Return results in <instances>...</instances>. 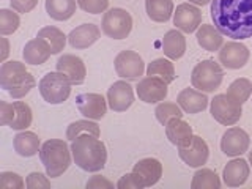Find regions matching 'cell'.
I'll return each instance as SVG.
<instances>
[{"label": "cell", "instance_id": "1", "mask_svg": "<svg viewBox=\"0 0 252 189\" xmlns=\"http://www.w3.org/2000/svg\"><path fill=\"white\" fill-rule=\"evenodd\" d=\"M210 13L224 36L235 41L252 36V0H213Z\"/></svg>", "mask_w": 252, "mask_h": 189}, {"label": "cell", "instance_id": "2", "mask_svg": "<svg viewBox=\"0 0 252 189\" xmlns=\"http://www.w3.org/2000/svg\"><path fill=\"white\" fill-rule=\"evenodd\" d=\"M71 153L77 167L85 172L102 170L107 161V150L104 142L92 134H81L71 142Z\"/></svg>", "mask_w": 252, "mask_h": 189}, {"label": "cell", "instance_id": "3", "mask_svg": "<svg viewBox=\"0 0 252 189\" xmlns=\"http://www.w3.org/2000/svg\"><path fill=\"white\" fill-rule=\"evenodd\" d=\"M36 81L32 76L26 65L18 60L3 62L0 66V87L10 93L13 99H21L35 89Z\"/></svg>", "mask_w": 252, "mask_h": 189}, {"label": "cell", "instance_id": "4", "mask_svg": "<svg viewBox=\"0 0 252 189\" xmlns=\"http://www.w3.org/2000/svg\"><path fill=\"white\" fill-rule=\"evenodd\" d=\"M71 158H73L71 147H68L66 142L60 139L46 140L39 150V159L46 169V175L51 178H57L68 170Z\"/></svg>", "mask_w": 252, "mask_h": 189}, {"label": "cell", "instance_id": "5", "mask_svg": "<svg viewBox=\"0 0 252 189\" xmlns=\"http://www.w3.org/2000/svg\"><path fill=\"white\" fill-rule=\"evenodd\" d=\"M222 79H224L222 66L211 59L197 63L191 74L192 87L205 93H211L216 89H219V85L222 84Z\"/></svg>", "mask_w": 252, "mask_h": 189}, {"label": "cell", "instance_id": "6", "mask_svg": "<svg viewBox=\"0 0 252 189\" xmlns=\"http://www.w3.org/2000/svg\"><path fill=\"white\" fill-rule=\"evenodd\" d=\"M71 81L66 74L60 73V71H54V73H47L43 76V79L38 84V89L41 96L49 104H62L65 102L71 93Z\"/></svg>", "mask_w": 252, "mask_h": 189}, {"label": "cell", "instance_id": "7", "mask_svg": "<svg viewBox=\"0 0 252 189\" xmlns=\"http://www.w3.org/2000/svg\"><path fill=\"white\" fill-rule=\"evenodd\" d=\"M32 109L24 101H0V125L14 131H24L32 125Z\"/></svg>", "mask_w": 252, "mask_h": 189}, {"label": "cell", "instance_id": "8", "mask_svg": "<svg viewBox=\"0 0 252 189\" xmlns=\"http://www.w3.org/2000/svg\"><path fill=\"white\" fill-rule=\"evenodd\" d=\"M101 30L112 39H125L132 30V18L123 8H110L101 21Z\"/></svg>", "mask_w": 252, "mask_h": 189}, {"label": "cell", "instance_id": "9", "mask_svg": "<svg viewBox=\"0 0 252 189\" xmlns=\"http://www.w3.org/2000/svg\"><path fill=\"white\" fill-rule=\"evenodd\" d=\"M211 117L215 120L224 126H232L240 120L243 115V109L238 102H235L230 99L225 93L216 94L215 98L211 99Z\"/></svg>", "mask_w": 252, "mask_h": 189}, {"label": "cell", "instance_id": "10", "mask_svg": "<svg viewBox=\"0 0 252 189\" xmlns=\"http://www.w3.org/2000/svg\"><path fill=\"white\" fill-rule=\"evenodd\" d=\"M114 65L117 74L126 81H139V77L145 71L144 60L134 51H122L115 57Z\"/></svg>", "mask_w": 252, "mask_h": 189}, {"label": "cell", "instance_id": "11", "mask_svg": "<svg viewBox=\"0 0 252 189\" xmlns=\"http://www.w3.org/2000/svg\"><path fill=\"white\" fill-rule=\"evenodd\" d=\"M167 82H164L161 77L156 76H145L144 79H140L136 92L140 101L147 102V104H156L165 99L169 93Z\"/></svg>", "mask_w": 252, "mask_h": 189}, {"label": "cell", "instance_id": "12", "mask_svg": "<svg viewBox=\"0 0 252 189\" xmlns=\"http://www.w3.org/2000/svg\"><path fill=\"white\" fill-rule=\"evenodd\" d=\"M219 63L227 69H240L248 63L251 52L240 41H228L219 49Z\"/></svg>", "mask_w": 252, "mask_h": 189}, {"label": "cell", "instance_id": "13", "mask_svg": "<svg viewBox=\"0 0 252 189\" xmlns=\"http://www.w3.org/2000/svg\"><path fill=\"white\" fill-rule=\"evenodd\" d=\"M178 155L181 161L188 164L189 167L199 169L203 164H207L210 156V148L200 136H192V140L188 145L178 148Z\"/></svg>", "mask_w": 252, "mask_h": 189}, {"label": "cell", "instance_id": "14", "mask_svg": "<svg viewBox=\"0 0 252 189\" xmlns=\"http://www.w3.org/2000/svg\"><path fill=\"white\" fill-rule=\"evenodd\" d=\"M249 144H251L249 134L244 129L233 126V128H228L224 132L222 139H220V150L224 152V155L236 158L248 152Z\"/></svg>", "mask_w": 252, "mask_h": 189}, {"label": "cell", "instance_id": "15", "mask_svg": "<svg viewBox=\"0 0 252 189\" xmlns=\"http://www.w3.org/2000/svg\"><path fill=\"white\" fill-rule=\"evenodd\" d=\"M202 22V11L194 3H181L173 11V24L183 33H192L197 32Z\"/></svg>", "mask_w": 252, "mask_h": 189}, {"label": "cell", "instance_id": "16", "mask_svg": "<svg viewBox=\"0 0 252 189\" xmlns=\"http://www.w3.org/2000/svg\"><path fill=\"white\" fill-rule=\"evenodd\" d=\"M76 106L85 118L89 120H101L106 115L107 104L99 93H81L76 96Z\"/></svg>", "mask_w": 252, "mask_h": 189}, {"label": "cell", "instance_id": "17", "mask_svg": "<svg viewBox=\"0 0 252 189\" xmlns=\"http://www.w3.org/2000/svg\"><path fill=\"white\" fill-rule=\"evenodd\" d=\"M107 102L114 112H125L134 102V90L126 81H117L107 90Z\"/></svg>", "mask_w": 252, "mask_h": 189}, {"label": "cell", "instance_id": "18", "mask_svg": "<svg viewBox=\"0 0 252 189\" xmlns=\"http://www.w3.org/2000/svg\"><path fill=\"white\" fill-rule=\"evenodd\" d=\"M132 173L139 180L142 188H150L156 185L162 177V164L155 158H145L134 164Z\"/></svg>", "mask_w": 252, "mask_h": 189}, {"label": "cell", "instance_id": "19", "mask_svg": "<svg viewBox=\"0 0 252 189\" xmlns=\"http://www.w3.org/2000/svg\"><path fill=\"white\" fill-rule=\"evenodd\" d=\"M57 71L66 74L73 85H81L85 81L87 69L81 57L73 54H63L57 60Z\"/></svg>", "mask_w": 252, "mask_h": 189}, {"label": "cell", "instance_id": "20", "mask_svg": "<svg viewBox=\"0 0 252 189\" xmlns=\"http://www.w3.org/2000/svg\"><path fill=\"white\" fill-rule=\"evenodd\" d=\"M249 173H251L249 162L246 159H243V158H236V159L227 162V165L222 170V180L228 188H238L246 183Z\"/></svg>", "mask_w": 252, "mask_h": 189}, {"label": "cell", "instance_id": "21", "mask_svg": "<svg viewBox=\"0 0 252 189\" xmlns=\"http://www.w3.org/2000/svg\"><path fill=\"white\" fill-rule=\"evenodd\" d=\"M208 96L197 89H183L177 96V102L186 114H199L208 106Z\"/></svg>", "mask_w": 252, "mask_h": 189}, {"label": "cell", "instance_id": "22", "mask_svg": "<svg viewBox=\"0 0 252 189\" xmlns=\"http://www.w3.org/2000/svg\"><path fill=\"white\" fill-rule=\"evenodd\" d=\"M24 60L29 65H43L52 55V47L44 38H33L24 46Z\"/></svg>", "mask_w": 252, "mask_h": 189}, {"label": "cell", "instance_id": "23", "mask_svg": "<svg viewBox=\"0 0 252 189\" xmlns=\"http://www.w3.org/2000/svg\"><path fill=\"white\" fill-rule=\"evenodd\" d=\"M101 35V30L94 24H82L76 29L71 30V33L68 35V43L74 49H87L93 43L98 41V38Z\"/></svg>", "mask_w": 252, "mask_h": 189}, {"label": "cell", "instance_id": "24", "mask_svg": "<svg viewBox=\"0 0 252 189\" xmlns=\"http://www.w3.org/2000/svg\"><path fill=\"white\" fill-rule=\"evenodd\" d=\"M165 136L172 142L173 145L185 147L192 140V128L183 118H172V120L165 125Z\"/></svg>", "mask_w": 252, "mask_h": 189}, {"label": "cell", "instance_id": "25", "mask_svg": "<svg viewBox=\"0 0 252 189\" xmlns=\"http://www.w3.org/2000/svg\"><path fill=\"white\" fill-rule=\"evenodd\" d=\"M224 35L220 32L211 26V24H202V26L197 29L195 32V38H197V43L205 51H210V52H215L219 51L220 47L224 44Z\"/></svg>", "mask_w": 252, "mask_h": 189}, {"label": "cell", "instance_id": "26", "mask_svg": "<svg viewBox=\"0 0 252 189\" xmlns=\"http://www.w3.org/2000/svg\"><path fill=\"white\" fill-rule=\"evenodd\" d=\"M162 51L170 60H178L186 52V38L181 30H169L162 38Z\"/></svg>", "mask_w": 252, "mask_h": 189}, {"label": "cell", "instance_id": "27", "mask_svg": "<svg viewBox=\"0 0 252 189\" xmlns=\"http://www.w3.org/2000/svg\"><path fill=\"white\" fill-rule=\"evenodd\" d=\"M13 147H14V152L19 156L30 158V156H35L39 150H41V142H39V137L35 132L24 129L14 136Z\"/></svg>", "mask_w": 252, "mask_h": 189}, {"label": "cell", "instance_id": "28", "mask_svg": "<svg viewBox=\"0 0 252 189\" xmlns=\"http://www.w3.org/2000/svg\"><path fill=\"white\" fill-rule=\"evenodd\" d=\"M77 0H46V11L55 21H66L76 13Z\"/></svg>", "mask_w": 252, "mask_h": 189}, {"label": "cell", "instance_id": "29", "mask_svg": "<svg viewBox=\"0 0 252 189\" xmlns=\"http://www.w3.org/2000/svg\"><path fill=\"white\" fill-rule=\"evenodd\" d=\"M145 10L152 21L165 22L173 14V2L172 0H145Z\"/></svg>", "mask_w": 252, "mask_h": 189}, {"label": "cell", "instance_id": "30", "mask_svg": "<svg viewBox=\"0 0 252 189\" xmlns=\"http://www.w3.org/2000/svg\"><path fill=\"white\" fill-rule=\"evenodd\" d=\"M147 76H156L161 77L164 82L172 84L175 81V66L170 59H155L152 63H148L147 66Z\"/></svg>", "mask_w": 252, "mask_h": 189}, {"label": "cell", "instance_id": "31", "mask_svg": "<svg viewBox=\"0 0 252 189\" xmlns=\"http://www.w3.org/2000/svg\"><path fill=\"white\" fill-rule=\"evenodd\" d=\"M225 94L230 99H233L235 102H238L240 106H243L252 94V82L246 77L235 79V81L228 85Z\"/></svg>", "mask_w": 252, "mask_h": 189}, {"label": "cell", "instance_id": "32", "mask_svg": "<svg viewBox=\"0 0 252 189\" xmlns=\"http://www.w3.org/2000/svg\"><path fill=\"white\" fill-rule=\"evenodd\" d=\"M191 188L192 189H219L220 180L215 170L199 167V170L192 175Z\"/></svg>", "mask_w": 252, "mask_h": 189}, {"label": "cell", "instance_id": "33", "mask_svg": "<svg viewBox=\"0 0 252 189\" xmlns=\"http://www.w3.org/2000/svg\"><path fill=\"white\" fill-rule=\"evenodd\" d=\"M39 38H44L47 43L51 44L52 47V54H60L63 49H65V44H66V39L68 36L63 33V32L57 27L54 26H47V27H43L41 30L38 32Z\"/></svg>", "mask_w": 252, "mask_h": 189}, {"label": "cell", "instance_id": "34", "mask_svg": "<svg viewBox=\"0 0 252 189\" xmlns=\"http://www.w3.org/2000/svg\"><path fill=\"white\" fill-rule=\"evenodd\" d=\"M81 134H92V136L99 137V126L94 120H77L73 122L66 129V139L73 142Z\"/></svg>", "mask_w": 252, "mask_h": 189}, {"label": "cell", "instance_id": "35", "mask_svg": "<svg viewBox=\"0 0 252 189\" xmlns=\"http://www.w3.org/2000/svg\"><path fill=\"white\" fill-rule=\"evenodd\" d=\"M155 115H156V120L162 126H165L172 118H183V109L180 107L178 102L161 101L159 104H158V107L155 109Z\"/></svg>", "mask_w": 252, "mask_h": 189}, {"label": "cell", "instance_id": "36", "mask_svg": "<svg viewBox=\"0 0 252 189\" xmlns=\"http://www.w3.org/2000/svg\"><path fill=\"white\" fill-rule=\"evenodd\" d=\"M19 24L21 19L18 11L8 10V8H2L0 10V33H2V36L14 33L19 29Z\"/></svg>", "mask_w": 252, "mask_h": 189}, {"label": "cell", "instance_id": "37", "mask_svg": "<svg viewBox=\"0 0 252 189\" xmlns=\"http://www.w3.org/2000/svg\"><path fill=\"white\" fill-rule=\"evenodd\" d=\"M27 185L24 183L22 177L14 172L0 173V189H24Z\"/></svg>", "mask_w": 252, "mask_h": 189}, {"label": "cell", "instance_id": "38", "mask_svg": "<svg viewBox=\"0 0 252 189\" xmlns=\"http://www.w3.org/2000/svg\"><path fill=\"white\" fill-rule=\"evenodd\" d=\"M77 5L81 10L90 14L104 13L109 6V0H77Z\"/></svg>", "mask_w": 252, "mask_h": 189}, {"label": "cell", "instance_id": "39", "mask_svg": "<svg viewBox=\"0 0 252 189\" xmlns=\"http://www.w3.org/2000/svg\"><path fill=\"white\" fill-rule=\"evenodd\" d=\"M26 185L29 189H41V188H51V181L47 180L43 173L32 172L26 180Z\"/></svg>", "mask_w": 252, "mask_h": 189}, {"label": "cell", "instance_id": "40", "mask_svg": "<svg viewBox=\"0 0 252 189\" xmlns=\"http://www.w3.org/2000/svg\"><path fill=\"white\" fill-rule=\"evenodd\" d=\"M85 188L87 189H112L114 183H112V181H109L106 177L94 175V177H92L89 181H87Z\"/></svg>", "mask_w": 252, "mask_h": 189}, {"label": "cell", "instance_id": "41", "mask_svg": "<svg viewBox=\"0 0 252 189\" xmlns=\"http://www.w3.org/2000/svg\"><path fill=\"white\" fill-rule=\"evenodd\" d=\"M118 189H142V185L139 183V180L136 178V175L131 172V173H126L123 175L117 183Z\"/></svg>", "mask_w": 252, "mask_h": 189}, {"label": "cell", "instance_id": "42", "mask_svg": "<svg viewBox=\"0 0 252 189\" xmlns=\"http://www.w3.org/2000/svg\"><path fill=\"white\" fill-rule=\"evenodd\" d=\"M11 8L18 13H30L38 5V0H10Z\"/></svg>", "mask_w": 252, "mask_h": 189}, {"label": "cell", "instance_id": "43", "mask_svg": "<svg viewBox=\"0 0 252 189\" xmlns=\"http://www.w3.org/2000/svg\"><path fill=\"white\" fill-rule=\"evenodd\" d=\"M0 44H2V52H0V62H5L8 54H10V44H8V39L6 38H0Z\"/></svg>", "mask_w": 252, "mask_h": 189}, {"label": "cell", "instance_id": "44", "mask_svg": "<svg viewBox=\"0 0 252 189\" xmlns=\"http://www.w3.org/2000/svg\"><path fill=\"white\" fill-rule=\"evenodd\" d=\"M213 0H189V3H194V5H197V6H203V5H208V3H211Z\"/></svg>", "mask_w": 252, "mask_h": 189}, {"label": "cell", "instance_id": "45", "mask_svg": "<svg viewBox=\"0 0 252 189\" xmlns=\"http://www.w3.org/2000/svg\"><path fill=\"white\" fill-rule=\"evenodd\" d=\"M249 165H251V167H252V150H251V152H249Z\"/></svg>", "mask_w": 252, "mask_h": 189}]
</instances>
